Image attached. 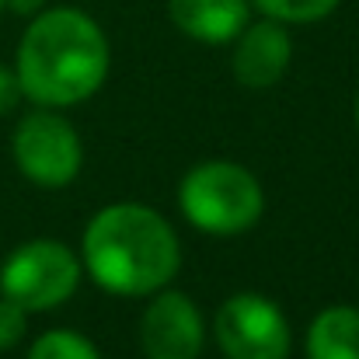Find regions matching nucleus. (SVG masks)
<instances>
[{
  "instance_id": "f257e3e1",
  "label": "nucleus",
  "mask_w": 359,
  "mask_h": 359,
  "mask_svg": "<svg viewBox=\"0 0 359 359\" xmlns=\"http://www.w3.org/2000/svg\"><path fill=\"white\" fill-rule=\"evenodd\" d=\"M112 49L102 25L81 7L39 11L14 56L21 95L39 109H70L88 102L109 77Z\"/></svg>"
},
{
  "instance_id": "f03ea898",
  "label": "nucleus",
  "mask_w": 359,
  "mask_h": 359,
  "mask_svg": "<svg viewBox=\"0 0 359 359\" xmlns=\"http://www.w3.org/2000/svg\"><path fill=\"white\" fill-rule=\"evenodd\" d=\"M81 262L105 293L150 297L178 276L182 241L154 206L112 203L88 220Z\"/></svg>"
},
{
  "instance_id": "7ed1b4c3",
  "label": "nucleus",
  "mask_w": 359,
  "mask_h": 359,
  "mask_svg": "<svg viewBox=\"0 0 359 359\" xmlns=\"http://www.w3.org/2000/svg\"><path fill=\"white\" fill-rule=\"evenodd\" d=\"M178 210L196 231L234 238L262 220L265 192H262V182L244 164L203 161L182 178Z\"/></svg>"
},
{
  "instance_id": "20e7f679",
  "label": "nucleus",
  "mask_w": 359,
  "mask_h": 359,
  "mask_svg": "<svg viewBox=\"0 0 359 359\" xmlns=\"http://www.w3.org/2000/svg\"><path fill=\"white\" fill-rule=\"evenodd\" d=\"M84 262L70 244L56 238H35L14 248L0 265V293L21 304L28 314L67 304L81 286Z\"/></svg>"
},
{
  "instance_id": "39448f33",
  "label": "nucleus",
  "mask_w": 359,
  "mask_h": 359,
  "mask_svg": "<svg viewBox=\"0 0 359 359\" xmlns=\"http://www.w3.org/2000/svg\"><path fill=\"white\" fill-rule=\"evenodd\" d=\"M18 171L39 189H67L84 164V143L77 129L56 109L28 112L11 136Z\"/></svg>"
},
{
  "instance_id": "423d86ee",
  "label": "nucleus",
  "mask_w": 359,
  "mask_h": 359,
  "mask_svg": "<svg viewBox=\"0 0 359 359\" xmlns=\"http://www.w3.org/2000/svg\"><path fill=\"white\" fill-rule=\"evenodd\" d=\"M213 328L227 359H286L293 349V332L283 307L251 290L220 304Z\"/></svg>"
},
{
  "instance_id": "0eeeda50",
  "label": "nucleus",
  "mask_w": 359,
  "mask_h": 359,
  "mask_svg": "<svg viewBox=\"0 0 359 359\" xmlns=\"http://www.w3.org/2000/svg\"><path fill=\"white\" fill-rule=\"evenodd\" d=\"M206 346L203 311L189 293L157 290L140 318V349L147 359H199Z\"/></svg>"
},
{
  "instance_id": "6e6552de",
  "label": "nucleus",
  "mask_w": 359,
  "mask_h": 359,
  "mask_svg": "<svg viewBox=\"0 0 359 359\" xmlns=\"http://www.w3.org/2000/svg\"><path fill=\"white\" fill-rule=\"evenodd\" d=\"M293 63V39L286 32L283 21L276 18H262V21H248L244 32L234 39V77L244 88H272L286 77Z\"/></svg>"
},
{
  "instance_id": "1a4fd4ad",
  "label": "nucleus",
  "mask_w": 359,
  "mask_h": 359,
  "mask_svg": "<svg viewBox=\"0 0 359 359\" xmlns=\"http://www.w3.org/2000/svg\"><path fill=\"white\" fill-rule=\"evenodd\" d=\"M175 28L203 46L234 42L251 14V0H168Z\"/></svg>"
},
{
  "instance_id": "9d476101",
  "label": "nucleus",
  "mask_w": 359,
  "mask_h": 359,
  "mask_svg": "<svg viewBox=\"0 0 359 359\" xmlns=\"http://www.w3.org/2000/svg\"><path fill=\"white\" fill-rule=\"evenodd\" d=\"M307 359H359V311L325 307L307 328Z\"/></svg>"
},
{
  "instance_id": "9b49d317",
  "label": "nucleus",
  "mask_w": 359,
  "mask_h": 359,
  "mask_svg": "<svg viewBox=\"0 0 359 359\" xmlns=\"http://www.w3.org/2000/svg\"><path fill=\"white\" fill-rule=\"evenodd\" d=\"M28 359H102L95 342L81 332H70V328H53V332H42L32 349Z\"/></svg>"
},
{
  "instance_id": "f8f14e48",
  "label": "nucleus",
  "mask_w": 359,
  "mask_h": 359,
  "mask_svg": "<svg viewBox=\"0 0 359 359\" xmlns=\"http://www.w3.org/2000/svg\"><path fill=\"white\" fill-rule=\"evenodd\" d=\"M262 18H276L283 25H314L321 18H328L339 0H251Z\"/></svg>"
},
{
  "instance_id": "ddd939ff",
  "label": "nucleus",
  "mask_w": 359,
  "mask_h": 359,
  "mask_svg": "<svg viewBox=\"0 0 359 359\" xmlns=\"http://www.w3.org/2000/svg\"><path fill=\"white\" fill-rule=\"evenodd\" d=\"M28 332V311L11 297H0V353L14 349Z\"/></svg>"
},
{
  "instance_id": "4468645a",
  "label": "nucleus",
  "mask_w": 359,
  "mask_h": 359,
  "mask_svg": "<svg viewBox=\"0 0 359 359\" xmlns=\"http://www.w3.org/2000/svg\"><path fill=\"white\" fill-rule=\"evenodd\" d=\"M18 98H21L18 74H14V67H4V63H0V116L11 112V109L18 105Z\"/></svg>"
},
{
  "instance_id": "2eb2a0df",
  "label": "nucleus",
  "mask_w": 359,
  "mask_h": 359,
  "mask_svg": "<svg viewBox=\"0 0 359 359\" xmlns=\"http://www.w3.org/2000/svg\"><path fill=\"white\" fill-rule=\"evenodd\" d=\"M4 7H11L21 18H35L39 11H46V0H4Z\"/></svg>"
},
{
  "instance_id": "dca6fc26",
  "label": "nucleus",
  "mask_w": 359,
  "mask_h": 359,
  "mask_svg": "<svg viewBox=\"0 0 359 359\" xmlns=\"http://www.w3.org/2000/svg\"><path fill=\"white\" fill-rule=\"evenodd\" d=\"M353 116H356V129H359V95H356V105H353Z\"/></svg>"
},
{
  "instance_id": "f3484780",
  "label": "nucleus",
  "mask_w": 359,
  "mask_h": 359,
  "mask_svg": "<svg viewBox=\"0 0 359 359\" xmlns=\"http://www.w3.org/2000/svg\"><path fill=\"white\" fill-rule=\"evenodd\" d=\"M0 11H4V0H0Z\"/></svg>"
}]
</instances>
